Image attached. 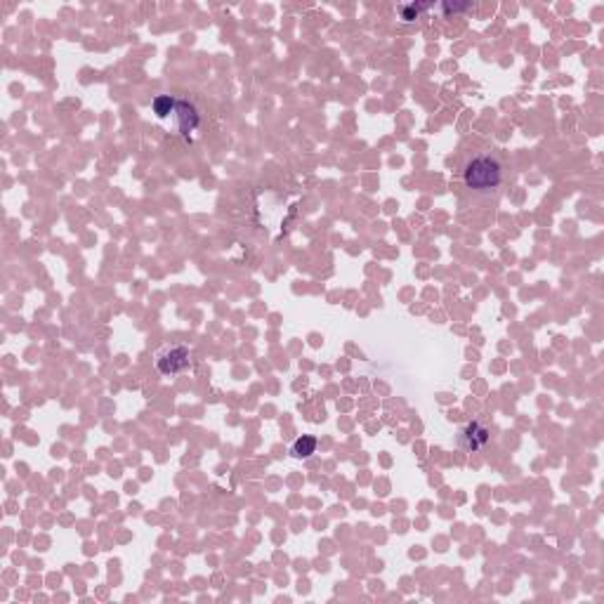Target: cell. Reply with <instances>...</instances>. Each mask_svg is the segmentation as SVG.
I'll return each mask as SVG.
<instances>
[{
    "label": "cell",
    "mask_w": 604,
    "mask_h": 604,
    "mask_svg": "<svg viewBox=\"0 0 604 604\" xmlns=\"http://www.w3.org/2000/svg\"><path fill=\"white\" fill-rule=\"evenodd\" d=\"M465 192L479 201H498L508 187L510 168L496 152H479L467 156L460 170Z\"/></svg>",
    "instance_id": "cell-1"
},
{
    "label": "cell",
    "mask_w": 604,
    "mask_h": 604,
    "mask_svg": "<svg viewBox=\"0 0 604 604\" xmlns=\"http://www.w3.org/2000/svg\"><path fill=\"white\" fill-rule=\"evenodd\" d=\"M194 363L192 349L184 345H168L156 354V368L163 375H177Z\"/></svg>",
    "instance_id": "cell-2"
},
{
    "label": "cell",
    "mask_w": 604,
    "mask_h": 604,
    "mask_svg": "<svg viewBox=\"0 0 604 604\" xmlns=\"http://www.w3.org/2000/svg\"><path fill=\"white\" fill-rule=\"evenodd\" d=\"M491 441V430L479 420H472V423H465L458 430V446L467 453H477L482 451L486 444Z\"/></svg>",
    "instance_id": "cell-3"
},
{
    "label": "cell",
    "mask_w": 604,
    "mask_h": 604,
    "mask_svg": "<svg viewBox=\"0 0 604 604\" xmlns=\"http://www.w3.org/2000/svg\"><path fill=\"white\" fill-rule=\"evenodd\" d=\"M173 119H175V126H177V130H180V135H184V137H189L201 123V116L196 112V107H194L189 100H177Z\"/></svg>",
    "instance_id": "cell-4"
},
{
    "label": "cell",
    "mask_w": 604,
    "mask_h": 604,
    "mask_svg": "<svg viewBox=\"0 0 604 604\" xmlns=\"http://www.w3.org/2000/svg\"><path fill=\"white\" fill-rule=\"evenodd\" d=\"M311 453H316V439L309 437V434H302V437H297V439L293 441V446H290V456L297 458V460L309 458Z\"/></svg>",
    "instance_id": "cell-5"
},
{
    "label": "cell",
    "mask_w": 604,
    "mask_h": 604,
    "mask_svg": "<svg viewBox=\"0 0 604 604\" xmlns=\"http://www.w3.org/2000/svg\"><path fill=\"white\" fill-rule=\"evenodd\" d=\"M175 104H177V100H175L173 95H159L154 100V114L159 116L161 121H166L168 116H173V112H175Z\"/></svg>",
    "instance_id": "cell-6"
},
{
    "label": "cell",
    "mask_w": 604,
    "mask_h": 604,
    "mask_svg": "<svg viewBox=\"0 0 604 604\" xmlns=\"http://www.w3.org/2000/svg\"><path fill=\"white\" fill-rule=\"evenodd\" d=\"M430 8H434V5H430V3H411V5H401V8H399V17L404 19V22H413V19H418L425 10H430Z\"/></svg>",
    "instance_id": "cell-7"
},
{
    "label": "cell",
    "mask_w": 604,
    "mask_h": 604,
    "mask_svg": "<svg viewBox=\"0 0 604 604\" xmlns=\"http://www.w3.org/2000/svg\"><path fill=\"white\" fill-rule=\"evenodd\" d=\"M472 10V3H444L441 5V12L444 15H460V12Z\"/></svg>",
    "instance_id": "cell-8"
}]
</instances>
